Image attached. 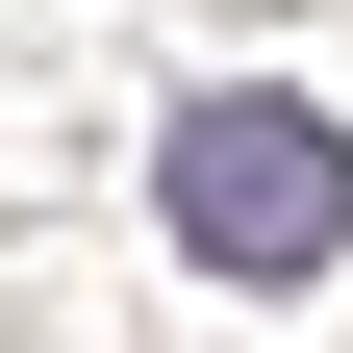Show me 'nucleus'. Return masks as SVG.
<instances>
[{"label": "nucleus", "mask_w": 353, "mask_h": 353, "mask_svg": "<svg viewBox=\"0 0 353 353\" xmlns=\"http://www.w3.org/2000/svg\"><path fill=\"white\" fill-rule=\"evenodd\" d=\"M152 228L202 252V278H328L353 252V126L278 101V76H202V101L152 126Z\"/></svg>", "instance_id": "obj_1"}]
</instances>
